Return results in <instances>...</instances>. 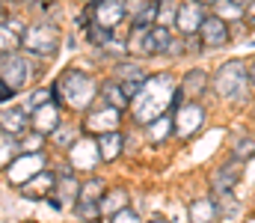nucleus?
<instances>
[{
    "label": "nucleus",
    "instance_id": "obj_19",
    "mask_svg": "<svg viewBox=\"0 0 255 223\" xmlns=\"http://www.w3.org/2000/svg\"><path fill=\"white\" fill-rule=\"evenodd\" d=\"M205 89H208V74L202 69H190L181 77V83H178V95L187 98V101H199L205 95Z\"/></svg>",
    "mask_w": 255,
    "mask_h": 223
},
{
    "label": "nucleus",
    "instance_id": "obj_7",
    "mask_svg": "<svg viewBox=\"0 0 255 223\" xmlns=\"http://www.w3.org/2000/svg\"><path fill=\"white\" fill-rule=\"evenodd\" d=\"M119 119H122V110H116V107H110V104H104V101H98V104H92L89 110H86V119H83V131L92 137H101V134H110V131H116L119 128Z\"/></svg>",
    "mask_w": 255,
    "mask_h": 223
},
{
    "label": "nucleus",
    "instance_id": "obj_10",
    "mask_svg": "<svg viewBox=\"0 0 255 223\" xmlns=\"http://www.w3.org/2000/svg\"><path fill=\"white\" fill-rule=\"evenodd\" d=\"M68 161H71V170H80V173H89L101 164L98 158V143L86 134V137H77L71 146H68Z\"/></svg>",
    "mask_w": 255,
    "mask_h": 223
},
{
    "label": "nucleus",
    "instance_id": "obj_37",
    "mask_svg": "<svg viewBox=\"0 0 255 223\" xmlns=\"http://www.w3.org/2000/svg\"><path fill=\"white\" fill-rule=\"evenodd\" d=\"M101 54H104V57H107V54H113V57H128V45L122 42V39H116V36H113V39L101 48Z\"/></svg>",
    "mask_w": 255,
    "mask_h": 223
},
{
    "label": "nucleus",
    "instance_id": "obj_28",
    "mask_svg": "<svg viewBox=\"0 0 255 223\" xmlns=\"http://www.w3.org/2000/svg\"><path fill=\"white\" fill-rule=\"evenodd\" d=\"M232 152H235V161H250L255 155V134H235Z\"/></svg>",
    "mask_w": 255,
    "mask_h": 223
},
{
    "label": "nucleus",
    "instance_id": "obj_14",
    "mask_svg": "<svg viewBox=\"0 0 255 223\" xmlns=\"http://www.w3.org/2000/svg\"><path fill=\"white\" fill-rule=\"evenodd\" d=\"M202 21H205V9H202V3H196V0L181 3L178 12H175V27H178L181 36L199 33V24H202Z\"/></svg>",
    "mask_w": 255,
    "mask_h": 223
},
{
    "label": "nucleus",
    "instance_id": "obj_12",
    "mask_svg": "<svg viewBox=\"0 0 255 223\" xmlns=\"http://www.w3.org/2000/svg\"><path fill=\"white\" fill-rule=\"evenodd\" d=\"M60 125H63L60 101H48V104H42V107H36V110L30 113V128L39 131V134H45V137H51Z\"/></svg>",
    "mask_w": 255,
    "mask_h": 223
},
{
    "label": "nucleus",
    "instance_id": "obj_32",
    "mask_svg": "<svg viewBox=\"0 0 255 223\" xmlns=\"http://www.w3.org/2000/svg\"><path fill=\"white\" fill-rule=\"evenodd\" d=\"M45 134H39V131H27L24 137H18V143H21V152H42V146H45Z\"/></svg>",
    "mask_w": 255,
    "mask_h": 223
},
{
    "label": "nucleus",
    "instance_id": "obj_45",
    "mask_svg": "<svg viewBox=\"0 0 255 223\" xmlns=\"http://www.w3.org/2000/svg\"><path fill=\"white\" fill-rule=\"evenodd\" d=\"M196 3H214V0H196Z\"/></svg>",
    "mask_w": 255,
    "mask_h": 223
},
{
    "label": "nucleus",
    "instance_id": "obj_26",
    "mask_svg": "<svg viewBox=\"0 0 255 223\" xmlns=\"http://www.w3.org/2000/svg\"><path fill=\"white\" fill-rule=\"evenodd\" d=\"M101 101L110 104V107H116V110H125L128 104H130V101L125 98V92H122V86H119L116 80L104 83V89H101Z\"/></svg>",
    "mask_w": 255,
    "mask_h": 223
},
{
    "label": "nucleus",
    "instance_id": "obj_35",
    "mask_svg": "<svg viewBox=\"0 0 255 223\" xmlns=\"http://www.w3.org/2000/svg\"><path fill=\"white\" fill-rule=\"evenodd\" d=\"M86 30H89V33H86V39H89L95 48H104V45L113 39V30H104V27H98V24H89Z\"/></svg>",
    "mask_w": 255,
    "mask_h": 223
},
{
    "label": "nucleus",
    "instance_id": "obj_42",
    "mask_svg": "<svg viewBox=\"0 0 255 223\" xmlns=\"http://www.w3.org/2000/svg\"><path fill=\"white\" fill-rule=\"evenodd\" d=\"M250 80H253V83H255V63H253V66H250Z\"/></svg>",
    "mask_w": 255,
    "mask_h": 223
},
{
    "label": "nucleus",
    "instance_id": "obj_13",
    "mask_svg": "<svg viewBox=\"0 0 255 223\" xmlns=\"http://www.w3.org/2000/svg\"><path fill=\"white\" fill-rule=\"evenodd\" d=\"M199 39L205 48H223L229 42V24L217 15H205V21L199 24Z\"/></svg>",
    "mask_w": 255,
    "mask_h": 223
},
{
    "label": "nucleus",
    "instance_id": "obj_20",
    "mask_svg": "<svg viewBox=\"0 0 255 223\" xmlns=\"http://www.w3.org/2000/svg\"><path fill=\"white\" fill-rule=\"evenodd\" d=\"M241 161H235V164H223V167H217L214 170V176H211V188H214V194H226V191H232L238 182H241V167H238Z\"/></svg>",
    "mask_w": 255,
    "mask_h": 223
},
{
    "label": "nucleus",
    "instance_id": "obj_46",
    "mask_svg": "<svg viewBox=\"0 0 255 223\" xmlns=\"http://www.w3.org/2000/svg\"><path fill=\"white\" fill-rule=\"evenodd\" d=\"M18 3H30V0H18Z\"/></svg>",
    "mask_w": 255,
    "mask_h": 223
},
{
    "label": "nucleus",
    "instance_id": "obj_43",
    "mask_svg": "<svg viewBox=\"0 0 255 223\" xmlns=\"http://www.w3.org/2000/svg\"><path fill=\"white\" fill-rule=\"evenodd\" d=\"M148 223H169V221H163V218H154V221H148Z\"/></svg>",
    "mask_w": 255,
    "mask_h": 223
},
{
    "label": "nucleus",
    "instance_id": "obj_27",
    "mask_svg": "<svg viewBox=\"0 0 255 223\" xmlns=\"http://www.w3.org/2000/svg\"><path fill=\"white\" fill-rule=\"evenodd\" d=\"M18 155H21V143H18V137L0 134V170H6Z\"/></svg>",
    "mask_w": 255,
    "mask_h": 223
},
{
    "label": "nucleus",
    "instance_id": "obj_29",
    "mask_svg": "<svg viewBox=\"0 0 255 223\" xmlns=\"http://www.w3.org/2000/svg\"><path fill=\"white\" fill-rule=\"evenodd\" d=\"M211 200H214V206H217V215H223V218H235V215L241 212V203L232 197V191H226V194H211Z\"/></svg>",
    "mask_w": 255,
    "mask_h": 223
},
{
    "label": "nucleus",
    "instance_id": "obj_24",
    "mask_svg": "<svg viewBox=\"0 0 255 223\" xmlns=\"http://www.w3.org/2000/svg\"><path fill=\"white\" fill-rule=\"evenodd\" d=\"M172 131H175L172 113H163V116H157L154 122H148V125H145V137H148L151 143H160V140H166Z\"/></svg>",
    "mask_w": 255,
    "mask_h": 223
},
{
    "label": "nucleus",
    "instance_id": "obj_15",
    "mask_svg": "<svg viewBox=\"0 0 255 223\" xmlns=\"http://www.w3.org/2000/svg\"><path fill=\"white\" fill-rule=\"evenodd\" d=\"M139 36H142V42H139V51H142V54H151V57H157V54H166V48H169V42H172V33H169V27H160V24H154V27L142 30Z\"/></svg>",
    "mask_w": 255,
    "mask_h": 223
},
{
    "label": "nucleus",
    "instance_id": "obj_3",
    "mask_svg": "<svg viewBox=\"0 0 255 223\" xmlns=\"http://www.w3.org/2000/svg\"><path fill=\"white\" fill-rule=\"evenodd\" d=\"M214 92L226 101H235V104H244L247 95H250V66L244 60H229L223 63L217 74H214Z\"/></svg>",
    "mask_w": 255,
    "mask_h": 223
},
{
    "label": "nucleus",
    "instance_id": "obj_44",
    "mask_svg": "<svg viewBox=\"0 0 255 223\" xmlns=\"http://www.w3.org/2000/svg\"><path fill=\"white\" fill-rule=\"evenodd\" d=\"M235 3H238V6H241V3H250V0H235Z\"/></svg>",
    "mask_w": 255,
    "mask_h": 223
},
{
    "label": "nucleus",
    "instance_id": "obj_2",
    "mask_svg": "<svg viewBox=\"0 0 255 223\" xmlns=\"http://www.w3.org/2000/svg\"><path fill=\"white\" fill-rule=\"evenodd\" d=\"M51 89H54V101H60L71 110H89L95 95H98L92 74L80 72V69H65Z\"/></svg>",
    "mask_w": 255,
    "mask_h": 223
},
{
    "label": "nucleus",
    "instance_id": "obj_11",
    "mask_svg": "<svg viewBox=\"0 0 255 223\" xmlns=\"http://www.w3.org/2000/svg\"><path fill=\"white\" fill-rule=\"evenodd\" d=\"M125 18L133 33H142L157 24V0H125Z\"/></svg>",
    "mask_w": 255,
    "mask_h": 223
},
{
    "label": "nucleus",
    "instance_id": "obj_23",
    "mask_svg": "<svg viewBox=\"0 0 255 223\" xmlns=\"http://www.w3.org/2000/svg\"><path fill=\"white\" fill-rule=\"evenodd\" d=\"M187 215H190V223H214L217 221V206H214L211 197H205V200H193L190 209H187Z\"/></svg>",
    "mask_w": 255,
    "mask_h": 223
},
{
    "label": "nucleus",
    "instance_id": "obj_34",
    "mask_svg": "<svg viewBox=\"0 0 255 223\" xmlns=\"http://www.w3.org/2000/svg\"><path fill=\"white\" fill-rule=\"evenodd\" d=\"M133 77H145L142 66H139V63H128V60H122V63L116 66V80L122 83V80H133Z\"/></svg>",
    "mask_w": 255,
    "mask_h": 223
},
{
    "label": "nucleus",
    "instance_id": "obj_1",
    "mask_svg": "<svg viewBox=\"0 0 255 223\" xmlns=\"http://www.w3.org/2000/svg\"><path fill=\"white\" fill-rule=\"evenodd\" d=\"M175 89H178V86H175L172 74H166V72L145 77L142 89L130 98L133 119L142 122V125H148V122H154L157 116L169 113V110L178 104V101H175Z\"/></svg>",
    "mask_w": 255,
    "mask_h": 223
},
{
    "label": "nucleus",
    "instance_id": "obj_38",
    "mask_svg": "<svg viewBox=\"0 0 255 223\" xmlns=\"http://www.w3.org/2000/svg\"><path fill=\"white\" fill-rule=\"evenodd\" d=\"M116 83H119V80H116ZM142 83H145V77H133V80H122L119 86H122V92H125V98L130 101V98H133V95H136V92L142 89Z\"/></svg>",
    "mask_w": 255,
    "mask_h": 223
},
{
    "label": "nucleus",
    "instance_id": "obj_25",
    "mask_svg": "<svg viewBox=\"0 0 255 223\" xmlns=\"http://www.w3.org/2000/svg\"><path fill=\"white\" fill-rule=\"evenodd\" d=\"M104 179H98V176H89L86 182H80V194H77V200L80 203H98L101 197H104Z\"/></svg>",
    "mask_w": 255,
    "mask_h": 223
},
{
    "label": "nucleus",
    "instance_id": "obj_41",
    "mask_svg": "<svg viewBox=\"0 0 255 223\" xmlns=\"http://www.w3.org/2000/svg\"><path fill=\"white\" fill-rule=\"evenodd\" d=\"M247 15H250V21L255 24V0H250V9H247Z\"/></svg>",
    "mask_w": 255,
    "mask_h": 223
},
{
    "label": "nucleus",
    "instance_id": "obj_21",
    "mask_svg": "<svg viewBox=\"0 0 255 223\" xmlns=\"http://www.w3.org/2000/svg\"><path fill=\"white\" fill-rule=\"evenodd\" d=\"M98 158L104 161V164H110V161H116L119 155H122V146H125V140H122V134L119 131H110V134H101L98 140Z\"/></svg>",
    "mask_w": 255,
    "mask_h": 223
},
{
    "label": "nucleus",
    "instance_id": "obj_33",
    "mask_svg": "<svg viewBox=\"0 0 255 223\" xmlns=\"http://www.w3.org/2000/svg\"><path fill=\"white\" fill-rule=\"evenodd\" d=\"M77 137H80V134H77V128H74V125H60V128L51 134V140H54L57 146H63V149H68Z\"/></svg>",
    "mask_w": 255,
    "mask_h": 223
},
{
    "label": "nucleus",
    "instance_id": "obj_4",
    "mask_svg": "<svg viewBox=\"0 0 255 223\" xmlns=\"http://www.w3.org/2000/svg\"><path fill=\"white\" fill-rule=\"evenodd\" d=\"M21 48L27 54H33V57H42V60L54 57L60 51V27L57 24H48V21H39V24L27 27Z\"/></svg>",
    "mask_w": 255,
    "mask_h": 223
},
{
    "label": "nucleus",
    "instance_id": "obj_16",
    "mask_svg": "<svg viewBox=\"0 0 255 223\" xmlns=\"http://www.w3.org/2000/svg\"><path fill=\"white\" fill-rule=\"evenodd\" d=\"M27 131H30V116L24 113V107H3L0 110V134L24 137Z\"/></svg>",
    "mask_w": 255,
    "mask_h": 223
},
{
    "label": "nucleus",
    "instance_id": "obj_18",
    "mask_svg": "<svg viewBox=\"0 0 255 223\" xmlns=\"http://www.w3.org/2000/svg\"><path fill=\"white\" fill-rule=\"evenodd\" d=\"M24 24L18 18H6L0 21V54H9V51H18L21 42H24Z\"/></svg>",
    "mask_w": 255,
    "mask_h": 223
},
{
    "label": "nucleus",
    "instance_id": "obj_8",
    "mask_svg": "<svg viewBox=\"0 0 255 223\" xmlns=\"http://www.w3.org/2000/svg\"><path fill=\"white\" fill-rule=\"evenodd\" d=\"M172 122H175V134H178L181 140H187V137H193V134L205 125V107H202L199 101H184V104L175 107Z\"/></svg>",
    "mask_w": 255,
    "mask_h": 223
},
{
    "label": "nucleus",
    "instance_id": "obj_39",
    "mask_svg": "<svg viewBox=\"0 0 255 223\" xmlns=\"http://www.w3.org/2000/svg\"><path fill=\"white\" fill-rule=\"evenodd\" d=\"M110 223H142V221H139V215H136V212L122 209V212H116V215L110 218Z\"/></svg>",
    "mask_w": 255,
    "mask_h": 223
},
{
    "label": "nucleus",
    "instance_id": "obj_40",
    "mask_svg": "<svg viewBox=\"0 0 255 223\" xmlns=\"http://www.w3.org/2000/svg\"><path fill=\"white\" fill-rule=\"evenodd\" d=\"M12 95H15V92H12V89H9V86H6V83L0 80V101H9Z\"/></svg>",
    "mask_w": 255,
    "mask_h": 223
},
{
    "label": "nucleus",
    "instance_id": "obj_17",
    "mask_svg": "<svg viewBox=\"0 0 255 223\" xmlns=\"http://www.w3.org/2000/svg\"><path fill=\"white\" fill-rule=\"evenodd\" d=\"M54 188H57V176L54 173H48V170H42L39 176H33L27 185H21L18 191L27 197V200H48L51 194H54Z\"/></svg>",
    "mask_w": 255,
    "mask_h": 223
},
{
    "label": "nucleus",
    "instance_id": "obj_36",
    "mask_svg": "<svg viewBox=\"0 0 255 223\" xmlns=\"http://www.w3.org/2000/svg\"><path fill=\"white\" fill-rule=\"evenodd\" d=\"M74 212H77L80 221H95V218L101 215V212H98V203H80V200L74 203Z\"/></svg>",
    "mask_w": 255,
    "mask_h": 223
},
{
    "label": "nucleus",
    "instance_id": "obj_9",
    "mask_svg": "<svg viewBox=\"0 0 255 223\" xmlns=\"http://www.w3.org/2000/svg\"><path fill=\"white\" fill-rule=\"evenodd\" d=\"M86 15H89L92 24H98L104 30H113L125 18V0H92Z\"/></svg>",
    "mask_w": 255,
    "mask_h": 223
},
{
    "label": "nucleus",
    "instance_id": "obj_22",
    "mask_svg": "<svg viewBox=\"0 0 255 223\" xmlns=\"http://www.w3.org/2000/svg\"><path fill=\"white\" fill-rule=\"evenodd\" d=\"M128 209V194L122 188H113V191H104V197L98 200V212L101 218H113L116 212Z\"/></svg>",
    "mask_w": 255,
    "mask_h": 223
},
{
    "label": "nucleus",
    "instance_id": "obj_31",
    "mask_svg": "<svg viewBox=\"0 0 255 223\" xmlns=\"http://www.w3.org/2000/svg\"><path fill=\"white\" fill-rule=\"evenodd\" d=\"M48 101H54V89H51V86H42V89H36V92L27 98V104H24V113L30 116L36 107H42V104H48Z\"/></svg>",
    "mask_w": 255,
    "mask_h": 223
},
{
    "label": "nucleus",
    "instance_id": "obj_6",
    "mask_svg": "<svg viewBox=\"0 0 255 223\" xmlns=\"http://www.w3.org/2000/svg\"><path fill=\"white\" fill-rule=\"evenodd\" d=\"M30 60L21 57L18 51H9V54H0V80L12 89V92H21L27 83H30Z\"/></svg>",
    "mask_w": 255,
    "mask_h": 223
},
{
    "label": "nucleus",
    "instance_id": "obj_5",
    "mask_svg": "<svg viewBox=\"0 0 255 223\" xmlns=\"http://www.w3.org/2000/svg\"><path fill=\"white\" fill-rule=\"evenodd\" d=\"M45 164H48V158H45L42 152H21L3 173H6V182H9V185L21 188V185H27L33 176H39V173L45 170Z\"/></svg>",
    "mask_w": 255,
    "mask_h": 223
},
{
    "label": "nucleus",
    "instance_id": "obj_30",
    "mask_svg": "<svg viewBox=\"0 0 255 223\" xmlns=\"http://www.w3.org/2000/svg\"><path fill=\"white\" fill-rule=\"evenodd\" d=\"M214 9H217V18H223V21H241L244 18V9L235 0H214Z\"/></svg>",
    "mask_w": 255,
    "mask_h": 223
}]
</instances>
